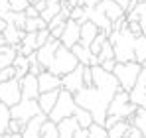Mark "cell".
<instances>
[{"instance_id": "cell-1", "label": "cell", "mask_w": 146, "mask_h": 138, "mask_svg": "<svg viewBox=\"0 0 146 138\" xmlns=\"http://www.w3.org/2000/svg\"><path fill=\"white\" fill-rule=\"evenodd\" d=\"M93 73V85L91 87H83L79 93L73 95L77 107L89 111L93 116V122L103 124L107 118V109L111 99L115 97V93L119 91V81L113 73L105 71L101 65H93L91 67Z\"/></svg>"}, {"instance_id": "cell-2", "label": "cell", "mask_w": 146, "mask_h": 138, "mask_svg": "<svg viewBox=\"0 0 146 138\" xmlns=\"http://www.w3.org/2000/svg\"><path fill=\"white\" fill-rule=\"evenodd\" d=\"M107 40L111 42L113 51H115V61L117 63H126V61H134V36L128 32V28L124 26L121 30H113Z\"/></svg>"}, {"instance_id": "cell-3", "label": "cell", "mask_w": 146, "mask_h": 138, "mask_svg": "<svg viewBox=\"0 0 146 138\" xmlns=\"http://www.w3.org/2000/svg\"><path fill=\"white\" fill-rule=\"evenodd\" d=\"M134 111H136V105L130 103L128 91L119 89V91L115 93V97L111 99V103H109L107 116H115L117 120H128L130 116L134 115Z\"/></svg>"}, {"instance_id": "cell-4", "label": "cell", "mask_w": 146, "mask_h": 138, "mask_svg": "<svg viewBox=\"0 0 146 138\" xmlns=\"http://www.w3.org/2000/svg\"><path fill=\"white\" fill-rule=\"evenodd\" d=\"M77 65H79V61H77V57L73 55L71 49L65 47V46H59L57 51H55V55H53V59H51V63H49L48 71L53 73V75H57V77H61V75L73 71Z\"/></svg>"}, {"instance_id": "cell-5", "label": "cell", "mask_w": 146, "mask_h": 138, "mask_svg": "<svg viewBox=\"0 0 146 138\" xmlns=\"http://www.w3.org/2000/svg\"><path fill=\"white\" fill-rule=\"evenodd\" d=\"M75 109H77V103H75V99H73V93L65 91V89H59L57 101H55L53 109L49 111L48 118L53 120V122H59V120H63V118L73 116Z\"/></svg>"}, {"instance_id": "cell-6", "label": "cell", "mask_w": 146, "mask_h": 138, "mask_svg": "<svg viewBox=\"0 0 146 138\" xmlns=\"http://www.w3.org/2000/svg\"><path fill=\"white\" fill-rule=\"evenodd\" d=\"M142 65L136 63V61H126V63H117L113 69V75L117 77L119 81V87L122 91H130L138 79V73H140Z\"/></svg>"}, {"instance_id": "cell-7", "label": "cell", "mask_w": 146, "mask_h": 138, "mask_svg": "<svg viewBox=\"0 0 146 138\" xmlns=\"http://www.w3.org/2000/svg\"><path fill=\"white\" fill-rule=\"evenodd\" d=\"M40 107L36 99H20L14 107H10V116L20 120L22 124H26L30 118H34L36 115H40Z\"/></svg>"}, {"instance_id": "cell-8", "label": "cell", "mask_w": 146, "mask_h": 138, "mask_svg": "<svg viewBox=\"0 0 146 138\" xmlns=\"http://www.w3.org/2000/svg\"><path fill=\"white\" fill-rule=\"evenodd\" d=\"M20 99H22V91H20V81L16 77L10 79V81H2L0 83V103L2 105H6L10 109Z\"/></svg>"}, {"instance_id": "cell-9", "label": "cell", "mask_w": 146, "mask_h": 138, "mask_svg": "<svg viewBox=\"0 0 146 138\" xmlns=\"http://www.w3.org/2000/svg\"><path fill=\"white\" fill-rule=\"evenodd\" d=\"M85 85H83V65L79 63L77 67L69 71V73H65V75H61V89H65V91L69 93H79L83 89Z\"/></svg>"}, {"instance_id": "cell-10", "label": "cell", "mask_w": 146, "mask_h": 138, "mask_svg": "<svg viewBox=\"0 0 146 138\" xmlns=\"http://www.w3.org/2000/svg\"><path fill=\"white\" fill-rule=\"evenodd\" d=\"M79 36H81V24H77L75 20H65L63 24V32H61V36H59V42H61V46L69 47L71 49L77 42H79Z\"/></svg>"}, {"instance_id": "cell-11", "label": "cell", "mask_w": 146, "mask_h": 138, "mask_svg": "<svg viewBox=\"0 0 146 138\" xmlns=\"http://www.w3.org/2000/svg\"><path fill=\"white\" fill-rule=\"evenodd\" d=\"M59 46H61V42H59V40L49 38L44 46H40L38 49H36V57H38L40 65H42L44 69L49 67V63H51V59H53V55H55V51H57V47H59Z\"/></svg>"}, {"instance_id": "cell-12", "label": "cell", "mask_w": 146, "mask_h": 138, "mask_svg": "<svg viewBox=\"0 0 146 138\" xmlns=\"http://www.w3.org/2000/svg\"><path fill=\"white\" fill-rule=\"evenodd\" d=\"M20 81V91H22V99H38L40 95V87H38V77L34 73H26Z\"/></svg>"}, {"instance_id": "cell-13", "label": "cell", "mask_w": 146, "mask_h": 138, "mask_svg": "<svg viewBox=\"0 0 146 138\" xmlns=\"http://www.w3.org/2000/svg\"><path fill=\"white\" fill-rule=\"evenodd\" d=\"M38 77V87L40 93H48V91H55V89H61V77L49 73L48 69H44L42 73L36 75Z\"/></svg>"}, {"instance_id": "cell-14", "label": "cell", "mask_w": 146, "mask_h": 138, "mask_svg": "<svg viewBox=\"0 0 146 138\" xmlns=\"http://www.w3.org/2000/svg\"><path fill=\"white\" fill-rule=\"evenodd\" d=\"M24 30H18L14 24L6 22V28L2 30V36H4V42H6V46H10L12 49H16V53L20 51V42H22V38H24Z\"/></svg>"}, {"instance_id": "cell-15", "label": "cell", "mask_w": 146, "mask_h": 138, "mask_svg": "<svg viewBox=\"0 0 146 138\" xmlns=\"http://www.w3.org/2000/svg\"><path fill=\"white\" fill-rule=\"evenodd\" d=\"M46 118H48V116L44 115V113H40V115L34 116V118H30V120L24 124L22 138H40V134H42V126H44Z\"/></svg>"}, {"instance_id": "cell-16", "label": "cell", "mask_w": 146, "mask_h": 138, "mask_svg": "<svg viewBox=\"0 0 146 138\" xmlns=\"http://www.w3.org/2000/svg\"><path fill=\"white\" fill-rule=\"evenodd\" d=\"M71 51H73V55L77 57V61H79L81 65H89V67L99 65L97 55H93V53L89 51V47H87V46H83V44H79V42H77V44L71 47Z\"/></svg>"}, {"instance_id": "cell-17", "label": "cell", "mask_w": 146, "mask_h": 138, "mask_svg": "<svg viewBox=\"0 0 146 138\" xmlns=\"http://www.w3.org/2000/svg\"><path fill=\"white\" fill-rule=\"evenodd\" d=\"M97 6L103 10V14H105L111 22H117V20H121L122 16H124V10H122L115 0H101Z\"/></svg>"}, {"instance_id": "cell-18", "label": "cell", "mask_w": 146, "mask_h": 138, "mask_svg": "<svg viewBox=\"0 0 146 138\" xmlns=\"http://www.w3.org/2000/svg\"><path fill=\"white\" fill-rule=\"evenodd\" d=\"M57 95H59V89H55V91H48V93H40L38 95V107H40V111L44 113V115L48 116L49 111L53 109V105H55V101H57Z\"/></svg>"}, {"instance_id": "cell-19", "label": "cell", "mask_w": 146, "mask_h": 138, "mask_svg": "<svg viewBox=\"0 0 146 138\" xmlns=\"http://www.w3.org/2000/svg\"><path fill=\"white\" fill-rule=\"evenodd\" d=\"M97 34H99V28L95 26L93 22H83L81 24V36H79V44H83V46H91V42L97 38Z\"/></svg>"}, {"instance_id": "cell-20", "label": "cell", "mask_w": 146, "mask_h": 138, "mask_svg": "<svg viewBox=\"0 0 146 138\" xmlns=\"http://www.w3.org/2000/svg\"><path fill=\"white\" fill-rule=\"evenodd\" d=\"M79 128V124L75 122V118L69 116V118H63L57 122V138H73L75 130Z\"/></svg>"}, {"instance_id": "cell-21", "label": "cell", "mask_w": 146, "mask_h": 138, "mask_svg": "<svg viewBox=\"0 0 146 138\" xmlns=\"http://www.w3.org/2000/svg\"><path fill=\"white\" fill-rule=\"evenodd\" d=\"M130 120V124L142 134V138H146V109H140V107H136V111H134V115L128 118Z\"/></svg>"}, {"instance_id": "cell-22", "label": "cell", "mask_w": 146, "mask_h": 138, "mask_svg": "<svg viewBox=\"0 0 146 138\" xmlns=\"http://www.w3.org/2000/svg\"><path fill=\"white\" fill-rule=\"evenodd\" d=\"M130 120H119L111 128H107V138H124L130 130Z\"/></svg>"}, {"instance_id": "cell-23", "label": "cell", "mask_w": 146, "mask_h": 138, "mask_svg": "<svg viewBox=\"0 0 146 138\" xmlns=\"http://www.w3.org/2000/svg\"><path fill=\"white\" fill-rule=\"evenodd\" d=\"M12 67L16 71V79H22L26 73H30V61H28L26 55L16 53V57H14V61H12Z\"/></svg>"}, {"instance_id": "cell-24", "label": "cell", "mask_w": 146, "mask_h": 138, "mask_svg": "<svg viewBox=\"0 0 146 138\" xmlns=\"http://www.w3.org/2000/svg\"><path fill=\"white\" fill-rule=\"evenodd\" d=\"M59 10H61V2H59V0H48L46 10H42V12H40V18L48 24L55 14H59Z\"/></svg>"}, {"instance_id": "cell-25", "label": "cell", "mask_w": 146, "mask_h": 138, "mask_svg": "<svg viewBox=\"0 0 146 138\" xmlns=\"http://www.w3.org/2000/svg\"><path fill=\"white\" fill-rule=\"evenodd\" d=\"M146 59V36L134 38V61L142 63Z\"/></svg>"}, {"instance_id": "cell-26", "label": "cell", "mask_w": 146, "mask_h": 138, "mask_svg": "<svg viewBox=\"0 0 146 138\" xmlns=\"http://www.w3.org/2000/svg\"><path fill=\"white\" fill-rule=\"evenodd\" d=\"M73 118H75V122L79 124V128H87V126L93 122V116H91V113H89V111H85V109H81V107H77V109H75Z\"/></svg>"}, {"instance_id": "cell-27", "label": "cell", "mask_w": 146, "mask_h": 138, "mask_svg": "<svg viewBox=\"0 0 146 138\" xmlns=\"http://www.w3.org/2000/svg\"><path fill=\"white\" fill-rule=\"evenodd\" d=\"M14 57H16V49H12L10 46H0V69L12 65Z\"/></svg>"}, {"instance_id": "cell-28", "label": "cell", "mask_w": 146, "mask_h": 138, "mask_svg": "<svg viewBox=\"0 0 146 138\" xmlns=\"http://www.w3.org/2000/svg\"><path fill=\"white\" fill-rule=\"evenodd\" d=\"M48 24L44 22L40 16L36 18H26V26H24V32H38V30H46Z\"/></svg>"}, {"instance_id": "cell-29", "label": "cell", "mask_w": 146, "mask_h": 138, "mask_svg": "<svg viewBox=\"0 0 146 138\" xmlns=\"http://www.w3.org/2000/svg\"><path fill=\"white\" fill-rule=\"evenodd\" d=\"M40 138H57V122L46 118V122H44V126H42Z\"/></svg>"}, {"instance_id": "cell-30", "label": "cell", "mask_w": 146, "mask_h": 138, "mask_svg": "<svg viewBox=\"0 0 146 138\" xmlns=\"http://www.w3.org/2000/svg\"><path fill=\"white\" fill-rule=\"evenodd\" d=\"M87 136L89 138H107V128L103 124H97V122H91L87 126Z\"/></svg>"}, {"instance_id": "cell-31", "label": "cell", "mask_w": 146, "mask_h": 138, "mask_svg": "<svg viewBox=\"0 0 146 138\" xmlns=\"http://www.w3.org/2000/svg\"><path fill=\"white\" fill-rule=\"evenodd\" d=\"M10 118H12V116H10V109H8L6 105L0 103V134H6Z\"/></svg>"}, {"instance_id": "cell-32", "label": "cell", "mask_w": 146, "mask_h": 138, "mask_svg": "<svg viewBox=\"0 0 146 138\" xmlns=\"http://www.w3.org/2000/svg\"><path fill=\"white\" fill-rule=\"evenodd\" d=\"M97 59H99V65H101V61H107V59H115V51H113V46H111V42L107 40L103 47H101V51L97 53Z\"/></svg>"}, {"instance_id": "cell-33", "label": "cell", "mask_w": 146, "mask_h": 138, "mask_svg": "<svg viewBox=\"0 0 146 138\" xmlns=\"http://www.w3.org/2000/svg\"><path fill=\"white\" fill-rule=\"evenodd\" d=\"M69 18H71V20H75L77 24L87 22V10H85V6H73Z\"/></svg>"}, {"instance_id": "cell-34", "label": "cell", "mask_w": 146, "mask_h": 138, "mask_svg": "<svg viewBox=\"0 0 146 138\" xmlns=\"http://www.w3.org/2000/svg\"><path fill=\"white\" fill-rule=\"evenodd\" d=\"M134 10L138 12V24H140L142 36H146V2H138L134 6Z\"/></svg>"}, {"instance_id": "cell-35", "label": "cell", "mask_w": 146, "mask_h": 138, "mask_svg": "<svg viewBox=\"0 0 146 138\" xmlns=\"http://www.w3.org/2000/svg\"><path fill=\"white\" fill-rule=\"evenodd\" d=\"M107 42V34L105 32H99L97 34V38L91 42V46H89V51L93 53V55H97L99 51H101V47H103V44Z\"/></svg>"}, {"instance_id": "cell-36", "label": "cell", "mask_w": 146, "mask_h": 138, "mask_svg": "<svg viewBox=\"0 0 146 138\" xmlns=\"http://www.w3.org/2000/svg\"><path fill=\"white\" fill-rule=\"evenodd\" d=\"M28 57V61H30V73H34V75H38V73H42L44 67L40 65V61H38V57H36V51L34 53H30V55H26Z\"/></svg>"}, {"instance_id": "cell-37", "label": "cell", "mask_w": 146, "mask_h": 138, "mask_svg": "<svg viewBox=\"0 0 146 138\" xmlns=\"http://www.w3.org/2000/svg\"><path fill=\"white\" fill-rule=\"evenodd\" d=\"M22 130H24V124H22L20 120H16V118H10L6 132H10V134H22Z\"/></svg>"}, {"instance_id": "cell-38", "label": "cell", "mask_w": 146, "mask_h": 138, "mask_svg": "<svg viewBox=\"0 0 146 138\" xmlns=\"http://www.w3.org/2000/svg\"><path fill=\"white\" fill-rule=\"evenodd\" d=\"M28 6H30L28 0H10V10L12 12H24Z\"/></svg>"}, {"instance_id": "cell-39", "label": "cell", "mask_w": 146, "mask_h": 138, "mask_svg": "<svg viewBox=\"0 0 146 138\" xmlns=\"http://www.w3.org/2000/svg\"><path fill=\"white\" fill-rule=\"evenodd\" d=\"M49 38H51V36H49V30H48V28H46V30H38V32H36V46H38V47L44 46Z\"/></svg>"}, {"instance_id": "cell-40", "label": "cell", "mask_w": 146, "mask_h": 138, "mask_svg": "<svg viewBox=\"0 0 146 138\" xmlns=\"http://www.w3.org/2000/svg\"><path fill=\"white\" fill-rule=\"evenodd\" d=\"M14 77H16V71H14L12 65L0 69V83H2V81H10V79H14Z\"/></svg>"}, {"instance_id": "cell-41", "label": "cell", "mask_w": 146, "mask_h": 138, "mask_svg": "<svg viewBox=\"0 0 146 138\" xmlns=\"http://www.w3.org/2000/svg\"><path fill=\"white\" fill-rule=\"evenodd\" d=\"M126 28H128V32H130L134 38L142 36V30H140V24H138V22H128V24H126Z\"/></svg>"}, {"instance_id": "cell-42", "label": "cell", "mask_w": 146, "mask_h": 138, "mask_svg": "<svg viewBox=\"0 0 146 138\" xmlns=\"http://www.w3.org/2000/svg\"><path fill=\"white\" fill-rule=\"evenodd\" d=\"M10 12H12L10 10V0H0V18L4 20Z\"/></svg>"}, {"instance_id": "cell-43", "label": "cell", "mask_w": 146, "mask_h": 138, "mask_svg": "<svg viewBox=\"0 0 146 138\" xmlns=\"http://www.w3.org/2000/svg\"><path fill=\"white\" fill-rule=\"evenodd\" d=\"M115 65H117V61H115V59H107V61H101V67L105 69V71H109V73H113Z\"/></svg>"}, {"instance_id": "cell-44", "label": "cell", "mask_w": 146, "mask_h": 138, "mask_svg": "<svg viewBox=\"0 0 146 138\" xmlns=\"http://www.w3.org/2000/svg\"><path fill=\"white\" fill-rule=\"evenodd\" d=\"M24 14L28 16V18H36V16H40V12H38V10H36L32 4H30V6H28V8L24 10Z\"/></svg>"}, {"instance_id": "cell-45", "label": "cell", "mask_w": 146, "mask_h": 138, "mask_svg": "<svg viewBox=\"0 0 146 138\" xmlns=\"http://www.w3.org/2000/svg\"><path fill=\"white\" fill-rule=\"evenodd\" d=\"M32 6H34L38 12H42V10H46V6H48V0H36Z\"/></svg>"}, {"instance_id": "cell-46", "label": "cell", "mask_w": 146, "mask_h": 138, "mask_svg": "<svg viewBox=\"0 0 146 138\" xmlns=\"http://www.w3.org/2000/svg\"><path fill=\"white\" fill-rule=\"evenodd\" d=\"M73 138H89L87 136V128H77L75 134H73Z\"/></svg>"}, {"instance_id": "cell-47", "label": "cell", "mask_w": 146, "mask_h": 138, "mask_svg": "<svg viewBox=\"0 0 146 138\" xmlns=\"http://www.w3.org/2000/svg\"><path fill=\"white\" fill-rule=\"evenodd\" d=\"M63 6H67V8H73V6H79V0H65V2H63Z\"/></svg>"}, {"instance_id": "cell-48", "label": "cell", "mask_w": 146, "mask_h": 138, "mask_svg": "<svg viewBox=\"0 0 146 138\" xmlns=\"http://www.w3.org/2000/svg\"><path fill=\"white\" fill-rule=\"evenodd\" d=\"M115 2H117V4L121 6L124 12H126V8H128V0H115Z\"/></svg>"}, {"instance_id": "cell-49", "label": "cell", "mask_w": 146, "mask_h": 138, "mask_svg": "<svg viewBox=\"0 0 146 138\" xmlns=\"http://www.w3.org/2000/svg\"><path fill=\"white\" fill-rule=\"evenodd\" d=\"M2 138H22V134H10V132H6Z\"/></svg>"}, {"instance_id": "cell-50", "label": "cell", "mask_w": 146, "mask_h": 138, "mask_svg": "<svg viewBox=\"0 0 146 138\" xmlns=\"http://www.w3.org/2000/svg\"><path fill=\"white\" fill-rule=\"evenodd\" d=\"M4 28H6V20H2V18H0V32H2Z\"/></svg>"}, {"instance_id": "cell-51", "label": "cell", "mask_w": 146, "mask_h": 138, "mask_svg": "<svg viewBox=\"0 0 146 138\" xmlns=\"http://www.w3.org/2000/svg\"><path fill=\"white\" fill-rule=\"evenodd\" d=\"M0 46H6V42H4V36H2V32H0Z\"/></svg>"}, {"instance_id": "cell-52", "label": "cell", "mask_w": 146, "mask_h": 138, "mask_svg": "<svg viewBox=\"0 0 146 138\" xmlns=\"http://www.w3.org/2000/svg\"><path fill=\"white\" fill-rule=\"evenodd\" d=\"M140 65H142V67H146V59H144V61H142V63H140Z\"/></svg>"}, {"instance_id": "cell-53", "label": "cell", "mask_w": 146, "mask_h": 138, "mask_svg": "<svg viewBox=\"0 0 146 138\" xmlns=\"http://www.w3.org/2000/svg\"><path fill=\"white\" fill-rule=\"evenodd\" d=\"M28 2H30V4H34V2H36V0H28Z\"/></svg>"}, {"instance_id": "cell-54", "label": "cell", "mask_w": 146, "mask_h": 138, "mask_svg": "<svg viewBox=\"0 0 146 138\" xmlns=\"http://www.w3.org/2000/svg\"><path fill=\"white\" fill-rule=\"evenodd\" d=\"M2 136H4V134H0V138H2Z\"/></svg>"}, {"instance_id": "cell-55", "label": "cell", "mask_w": 146, "mask_h": 138, "mask_svg": "<svg viewBox=\"0 0 146 138\" xmlns=\"http://www.w3.org/2000/svg\"><path fill=\"white\" fill-rule=\"evenodd\" d=\"M140 2H146V0H140Z\"/></svg>"}]
</instances>
